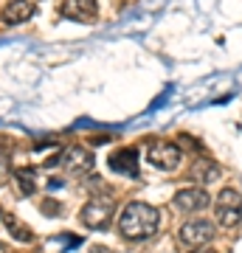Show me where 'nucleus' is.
<instances>
[{
  "label": "nucleus",
  "mask_w": 242,
  "mask_h": 253,
  "mask_svg": "<svg viewBox=\"0 0 242 253\" xmlns=\"http://www.w3.org/2000/svg\"><path fill=\"white\" fill-rule=\"evenodd\" d=\"M217 206H225V208H242V194L237 189H223L220 197H217Z\"/></svg>",
  "instance_id": "nucleus-14"
},
{
  "label": "nucleus",
  "mask_w": 242,
  "mask_h": 253,
  "mask_svg": "<svg viewBox=\"0 0 242 253\" xmlns=\"http://www.w3.org/2000/svg\"><path fill=\"white\" fill-rule=\"evenodd\" d=\"M146 158H149V163H152L155 169H161V172H175L180 166L183 152H180V146L172 144V141H158V144L149 146Z\"/></svg>",
  "instance_id": "nucleus-4"
},
{
  "label": "nucleus",
  "mask_w": 242,
  "mask_h": 253,
  "mask_svg": "<svg viewBox=\"0 0 242 253\" xmlns=\"http://www.w3.org/2000/svg\"><path fill=\"white\" fill-rule=\"evenodd\" d=\"M107 163H110V172L121 174V177H138L141 152H138L135 146H118L116 152H110Z\"/></svg>",
  "instance_id": "nucleus-6"
},
{
  "label": "nucleus",
  "mask_w": 242,
  "mask_h": 253,
  "mask_svg": "<svg viewBox=\"0 0 242 253\" xmlns=\"http://www.w3.org/2000/svg\"><path fill=\"white\" fill-rule=\"evenodd\" d=\"M0 219H3V225L9 228V234L14 236L17 242H31V239H34V231H31L26 222H20L14 214H6V211H3V214H0Z\"/></svg>",
  "instance_id": "nucleus-11"
},
{
  "label": "nucleus",
  "mask_w": 242,
  "mask_h": 253,
  "mask_svg": "<svg viewBox=\"0 0 242 253\" xmlns=\"http://www.w3.org/2000/svg\"><path fill=\"white\" fill-rule=\"evenodd\" d=\"M79 219H82V225L93 228V231L107 228L110 219H113V203H110V197H104V200L93 197L90 203H85V208L79 211Z\"/></svg>",
  "instance_id": "nucleus-3"
},
{
  "label": "nucleus",
  "mask_w": 242,
  "mask_h": 253,
  "mask_svg": "<svg viewBox=\"0 0 242 253\" xmlns=\"http://www.w3.org/2000/svg\"><path fill=\"white\" fill-rule=\"evenodd\" d=\"M93 253H110L107 248H93Z\"/></svg>",
  "instance_id": "nucleus-19"
},
{
  "label": "nucleus",
  "mask_w": 242,
  "mask_h": 253,
  "mask_svg": "<svg viewBox=\"0 0 242 253\" xmlns=\"http://www.w3.org/2000/svg\"><path fill=\"white\" fill-rule=\"evenodd\" d=\"M17 189L20 194H26V197H31L34 194V169H20L17 172Z\"/></svg>",
  "instance_id": "nucleus-13"
},
{
  "label": "nucleus",
  "mask_w": 242,
  "mask_h": 253,
  "mask_svg": "<svg viewBox=\"0 0 242 253\" xmlns=\"http://www.w3.org/2000/svg\"><path fill=\"white\" fill-rule=\"evenodd\" d=\"M194 253H217V251H211V248H208V251L206 248H194Z\"/></svg>",
  "instance_id": "nucleus-18"
},
{
  "label": "nucleus",
  "mask_w": 242,
  "mask_h": 253,
  "mask_svg": "<svg viewBox=\"0 0 242 253\" xmlns=\"http://www.w3.org/2000/svg\"><path fill=\"white\" fill-rule=\"evenodd\" d=\"M43 214L45 217H59L62 214V203H56V200H43Z\"/></svg>",
  "instance_id": "nucleus-15"
},
{
  "label": "nucleus",
  "mask_w": 242,
  "mask_h": 253,
  "mask_svg": "<svg viewBox=\"0 0 242 253\" xmlns=\"http://www.w3.org/2000/svg\"><path fill=\"white\" fill-rule=\"evenodd\" d=\"M217 222L223 228H237L242 222V208H225L217 206Z\"/></svg>",
  "instance_id": "nucleus-12"
},
{
  "label": "nucleus",
  "mask_w": 242,
  "mask_h": 253,
  "mask_svg": "<svg viewBox=\"0 0 242 253\" xmlns=\"http://www.w3.org/2000/svg\"><path fill=\"white\" fill-rule=\"evenodd\" d=\"M214 239V222L208 219H189L183 222L178 231V245L186 248V251H194V248H203Z\"/></svg>",
  "instance_id": "nucleus-2"
},
{
  "label": "nucleus",
  "mask_w": 242,
  "mask_h": 253,
  "mask_svg": "<svg viewBox=\"0 0 242 253\" xmlns=\"http://www.w3.org/2000/svg\"><path fill=\"white\" fill-rule=\"evenodd\" d=\"M6 174H9V155L0 149V180H3Z\"/></svg>",
  "instance_id": "nucleus-16"
},
{
  "label": "nucleus",
  "mask_w": 242,
  "mask_h": 253,
  "mask_svg": "<svg viewBox=\"0 0 242 253\" xmlns=\"http://www.w3.org/2000/svg\"><path fill=\"white\" fill-rule=\"evenodd\" d=\"M34 17V3L31 0H9L3 9V23L6 26H20Z\"/></svg>",
  "instance_id": "nucleus-10"
},
{
  "label": "nucleus",
  "mask_w": 242,
  "mask_h": 253,
  "mask_svg": "<svg viewBox=\"0 0 242 253\" xmlns=\"http://www.w3.org/2000/svg\"><path fill=\"white\" fill-rule=\"evenodd\" d=\"M161 225V211L149 203H130L118 217V234L130 242H144L158 231Z\"/></svg>",
  "instance_id": "nucleus-1"
},
{
  "label": "nucleus",
  "mask_w": 242,
  "mask_h": 253,
  "mask_svg": "<svg viewBox=\"0 0 242 253\" xmlns=\"http://www.w3.org/2000/svg\"><path fill=\"white\" fill-rule=\"evenodd\" d=\"M59 166L73 177H82L93 169V152L85 149V146H68V149L59 152Z\"/></svg>",
  "instance_id": "nucleus-5"
},
{
  "label": "nucleus",
  "mask_w": 242,
  "mask_h": 253,
  "mask_svg": "<svg viewBox=\"0 0 242 253\" xmlns=\"http://www.w3.org/2000/svg\"><path fill=\"white\" fill-rule=\"evenodd\" d=\"M99 3L96 0H65L59 6V14L68 20H76V23H93L99 17Z\"/></svg>",
  "instance_id": "nucleus-8"
},
{
  "label": "nucleus",
  "mask_w": 242,
  "mask_h": 253,
  "mask_svg": "<svg viewBox=\"0 0 242 253\" xmlns=\"http://www.w3.org/2000/svg\"><path fill=\"white\" fill-rule=\"evenodd\" d=\"M90 144H93V146H101V144H107V138H104V135H99V138H90Z\"/></svg>",
  "instance_id": "nucleus-17"
},
{
  "label": "nucleus",
  "mask_w": 242,
  "mask_h": 253,
  "mask_svg": "<svg viewBox=\"0 0 242 253\" xmlns=\"http://www.w3.org/2000/svg\"><path fill=\"white\" fill-rule=\"evenodd\" d=\"M186 177L200 183V186H208V183H214V180L223 177V169H220V163H214V161H197V163L189 166Z\"/></svg>",
  "instance_id": "nucleus-9"
},
{
  "label": "nucleus",
  "mask_w": 242,
  "mask_h": 253,
  "mask_svg": "<svg viewBox=\"0 0 242 253\" xmlns=\"http://www.w3.org/2000/svg\"><path fill=\"white\" fill-rule=\"evenodd\" d=\"M172 206L183 214H194V211H203V208L211 206V194L206 189H180L172 197Z\"/></svg>",
  "instance_id": "nucleus-7"
},
{
  "label": "nucleus",
  "mask_w": 242,
  "mask_h": 253,
  "mask_svg": "<svg viewBox=\"0 0 242 253\" xmlns=\"http://www.w3.org/2000/svg\"><path fill=\"white\" fill-rule=\"evenodd\" d=\"M0 214H3V211H0Z\"/></svg>",
  "instance_id": "nucleus-20"
}]
</instances>
